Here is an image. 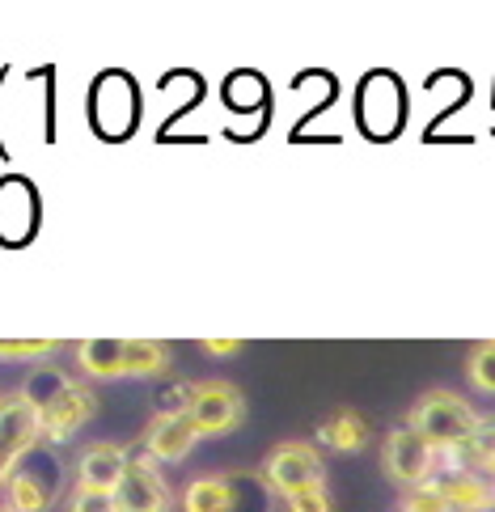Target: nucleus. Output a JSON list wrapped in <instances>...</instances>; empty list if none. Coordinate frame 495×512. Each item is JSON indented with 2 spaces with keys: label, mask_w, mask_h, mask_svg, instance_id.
<instances>
[{
  "label": "nucleus",
  "mask_w": 495,
  "mask_h": 512,
  "mask_svg": "<svg viewBox=\"0 0 495 512\" xmlns=\"http://www.w3.org/2000/svg\"><path fill=\"white\" fill-rule=\"evenodd\" d=\"M77 364L94 381H119L127 377V339H89L77 343Z\"/></svg>",
  "instance_id": "nucleus-12"
},
{
  "label": "nucleus",
  "mask_w": 495,
  "mask_h": 512,
  "mask_svg": "<svg viewBox=\"0 0 495 512\" xmlns=\"http://www.w3.org/2000/svg\"><path fill=\"white\" fill-rule=\"evenodd\" d=\"M407 428H415L440 457H453L457 449L470 445L474 428H479V411L453 390H428L415 398Z\"/></svg>",
  "instance_id": "nucleus-1"
},
{
  "label": "nucleus",
  "mask_w": 495,
  "mask_h": 512,
  "mask_svg": "<svg viewBox=\"0 0 495 512\" xmlns=\"http://www.w3.org/2000/svg\"><path fill=\"white\" fill-rule=\"evenodd\" d=\"M436 462H440V453L407 424L394 428L390 436H385V445H381V470L390 474V483L407 487V491L436 479Z\"/></svg>",
  "instance_id": "nucleus-6"
},
{
  "label": "nucleus",
  "mask_w": 495,
  "mask_h": 512,
  "mask_svg": "<svg viewBox=\"0 0 495 512\" xmlns=\"http://www.w3.org/2000/svg\"><path fill=\"white\" fill-rule=\"evenodd\" d=\"M479 470H483V479H491V483H495V449H487V453H483Z\"/></svg>",
  "instance_id": "nucleus-22"
},
{
  "label": "nucleus",
  "mask_w": 495,
  "mask_h": 512,
  "mask_svg": "<svg viewBox=\"0 0 495 512\" xmlns=\"http://www.w3.org/2000/svg\"><path fill=\"white\" fill-rule=\"evenodd\" d=\"M64 512H115V496H102V491L72 487L68 496H64Z\"/></svg>",
  "instance_id": "nucleus-20"
},
{
  "label": "nucleus",
  "mask_w": 495,
  "mask_h": 512,
  "mask_svg": "<svg viewBox=\"0 0 495 512\" xmlns=\"http://www.w3.org/2000/svg\"><path fill=\"white\" fill-rule=\"evenodd\" d=\"M402 512H453L449 500H445V491H440L436 479H428L424 487H415L402 496Z\"/></svg>",
  "instance_id": "nucleus-18"
},
{
  "label": "nucleus",
  "mask_w": 495,
  "mask_h": 512,
  "mask_svg": "<svg viewBox=\"0 0 495 512\" xmlns=\"http://www.w3.org/2000/svg\"><path fill=\"white\" fill-rule=\"evenodd\" d=\"M466 381L479 394L495 398V339H483V343L470 347V356H466Z\"/></svg>",
  "instance_id": "nucleus-16"
},
{
  "label": "nucleus",
  "mask_w": 495,
  "mask_h": 512,
  "mask_svg": "<svg viewBox=\"0 0 495 512\" xmlns=\"http://www.w3.org/2000/svg\"><path fill=\"white\" fill-rule=\"evenodd\" d=\"M43 445V432H39V407L26 390H13V394H0V487H9V479L22 462Z\"/></svg>",
  "instance_id": "nucleus-3"
},
{
  "label": "nucleus",
  "mask_w": 495,
  "mask_h": 512,
  "mask_svg": "<svg viewBox=\"0 0 495 512\" xmlns=\"http://www.w3.org/2000/svg\"><path fill=\"white\" fill-rule=\"evenodd\" d=\"M199 441V432L187 415H153V424L144 428V457H153L157 466H174L187 462L191 449Z\"/></svg>",
  "instance_id": "nucleus-10"
},
{
  "label": "nucleus",
  "mask_w": 495,
  "mask_h": 512,
  "mask_svg": "<svg viewBox=\"0 0 495 512\" xmlns=\"http://www.w3.org/2000/svg\"><path fill=\"white\" fill-rule=\"evenodd\" d=\"M263 483H267V491H275V496H284V500L314 483H326V462H322L318 445H309V441L275 445L263 462Z\"/></svg>",
  "instance_id": "nucleus-5"
},
{
  "label": "nucleus",
  "mask_w": 495,
  "mask_h": 512,
  "mask_svg": "<svg viewBox=\"0 0 495 512\" xmlns=\"http://www.w3.org/2000/svg\"><path fill=\"white\" fill-rule=\"evenodd\" d=\"M127 462H132V453H127L123 445H115V441H94V445L81 449L72 474H77V487L102 491V496H115V487L123 483V474H127Z\"/></svg>",
  "instance_id": "nucleus-9"
},
{
  "label": "nucleus",
  "mask_w": 495,
  "mask_h": 512,
  "mask_svg": "<svg viewBox=\"0 0 495 512\" xmlns=\"http://www.w3.org/2000/svg\"><path fill=\"white\" fill-rule=\"evenodd\" d=\"M55 352H60V343L55 339H0V360L5 364H13V360L34 364V360H47Z\"/></svg>",
  "instance_id": "nucleus-17"
},
{
  "label": "nucleus",
  "mask_w": 495,
  "mask_h": 512,
  "mask_svg": "<svg viewBox=\"0 0 495 512\" xmlns=\"http://www.w3.org/2000/svg\"><path fill=\"white\" fill-rule=\"evenodd\" d=\"M0 512H13V508H0Z\"/></svg>",
  "instance_id": "nucleus-23"
},
{
  "label": "nucleus",
  "mask_w": 495,
  "mask_h": 512,
  "mask_svg": "<svg viewBox=\"0 0 495 512\" xmlns=\"http://www.w3.org/2000/svg\"><path fill=\"white\" fill-rule=\"evenodd\" d=\"M288 512H335V496H330L326 483H314L297 496H288Z\"/></svg>",
  "instance_id": "nucleus-19"
},
{
  "label": "nucleus",
  "mask_w": 495,
  "mask_h": 512,
  "mask_svg": "<svg viewBox=\"0 0 495 512\" xmlns=\"http://www.w3.org/2000/svg\"><path fill=\"white\" fill-rule=\"evenodd\" d=\"M187 419L195 424L199 441L204 436H225L233 428H242L246 419V398L237 386H229V381H199V386L191 390V407H187Z\"/></svg>",
  "instance_id": "nucleus-7"
},
{
  "label": "nucleus",
  "mask_w": 495,
  "mask_h": 512,
  "mask_svg": "<svg viewBox=\"0 0 495 512\" xmlns=\"http://www.w3.org/2000/svg\"><path fill=\"white\" fill-rule=\"evenodd\" d=\"M237 504V483L229 474H204L191 479L182 491V512H233Z\"/></svg>",
  "instance_id": "nucleus-13"
},
{
  "label": "nucleus",
  "mask_w": 495,
  "mask_h": 512,
  "mask_svg": "<svg viewBox=\"0 0 495 512\" xmlns=\"http://www.w3.org/2000/svg\"><path fill=\"white\" fill-rule=\"evenodd\" d=\"M318 441L326 449L335 453H360L364 445H369V419H364L360 411H335L330 419H322L318 424Z\"/></svg>",
  "instance_id": "nucleus-14"
},
{
  "label": "nucleus",
  "mask_w": 495,
  "mask_h": 512,
  "mask_svg": "<svg viewBox=\"0 0 495 512\" xmlns=\"http://www.w3.org/2000/svg\"><path fill=\"white\" fill-rule=\"evenodd\" d=\"M487 512H495V508H487Z\"/></svg>",
  "instance_id": "nucleus-24"
},
{
  "label": "nucleus",
  "mask_w": 495,
  "mask_h": 512,
  "mask_svg": "<svg viewBox=\"0 0 495 512\" xmlns=\"http://www.w3.org/2000/svg\"><path fill=\"white\" fill-rule=\"evenodd\" d=\"M43 381H47V394H34V390H26V394L34 398V407H39L43 445H60L98 415V398L85 381H72L60 373H43Z\"/></svg>",
  "instance_id": "nucleus-2"
},
{
  "label": "nucleus",
  "mask_w": 495,
  "mask_h": 512,
  "mask_svg": "<svg viewBox=\"0 0 495 512\" xmlns=\"http://www.w3.org/2000/svg\"><path fill=\"white\" fill-rule=\"evenodd\" d=\"M199 347H204L208 356H237V352H242L246 343H242V339H204Z\"/></svg>",
  "instance_id": "nucleus-21"
},
{
  "label": "nucleus",
  "mask_w": 495,
  "mask_h": 512,
  "mask_svg": "<svg viewBox=\"0 0 495 512\" xmlns=\"http://www.w3.org/2000/svg\"><path fill=\"white\" fill-rule=\"evenodd\" d=\"M174 491L165 483L153 457H132L123 483L115 487V512H170Z\"/></svg>",
  "instance_id": "nucleus-8"
},
{
  "label": "nucleus",
  "mask_w": 495,
  "mask_h": 512,
  "mask_svg": "<svg viewBox=\"0 0 495 512\" xmlns=\"http://www.w3.org/2000/svg\"><path fill=\"white\" fill-rule=\"evenodd\" d=\"M60 487H64V462L55 457L47 445L34 449L22 470L9 479V504L13 512H47L55 500H60Z\"/></svg>",
  "instance_id": "nucleus-4"
},
{
  "label": "nucleus",
  "mask_w": 495,
  "mask_h": 512,
  "mask_svg": "<svg viewBox=\"0 0 495 512\" xmlns=\"http://www.w3.org/2000/svg\"><path fill=\"white\" fill-rule=\"evenodd\" d=\"M440 491H445V500L453 512H487L495 508V483L483 479V474L474 470H449L445 479H436Z\"/></svg>",
  "instance_id": "nucleus-11"
},
{
  "label": "nucleus",
  "mask_w": 495,
  "mask_h": 512,
  "mask_svg": "<svg viewBox=\"0 0 495 512\" xmlns=\"http://www.w3.org/2000/svg\"><path fill=\"white\" fill-rule=\"evenodd\" d=\"M170 373V347L157 339H127V377H161Z\"/></svg>",
  "instance_id": "nucleus-15"
}]
</instances>
